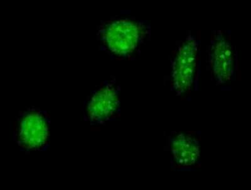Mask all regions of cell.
Masks as SVG:
<instances>
[{
  "instance_id": "cell-1",
  "label": "cell",
  "mask_w": 251,
  "mask_h": 190,
  "mask_svg": "<svg viewBox=\"0 0 251 190\" xmlns=\"http://www.w3.org/2000/svg\"><path fill=\"white\" fill-rule=\"evenodd\" d=\"M147 21L134 18L116 17L98 25L96 37L101 51L116 59L131 57L151 34Z\"/></svg>"
},
{
  "instance_id": "cell-2",
  "label": "cell",
  "mask_w": 251,
  "mask_h": 190,
  "mask_svg": "<svg viewBox=\"0 0 251 190\" xmlns=\"http://www.w3.org/2000/svg\"><path fill=\"white\" fill-rule=\"evenodd\" d=\"M50 124L44 109L32 107L20 111L13 125V140L25 153L46 151L50 145Z\"/></svg>"
},
{
  "instance_id": "cell-3",
  "label": "cell",
  "mask_w": 251,
  "mask_h": 190,
  "mask_svg": "<svg viewBox=\"0 0 251 190\" xmlns=\"http://www.w3.org/2000/svg\"><path fill=\"white\" fill-rule=\"evenodd\" d=\"M121 89L114 80H105L87 96L83 106V117L91 126L111 121L121 113Z\"/></svg>"
},
{
  "instance_id": "cell-4",
  "label": "cell",
  "mask_w": 251,
  "mask_h": 190,
  "mask_svg": "<svg viewBox=\"0 0 251 190\" xmlns=\"http://www.w3.org/2000/svg\"><path fill=\"white\" fill-rule=\"evenodd\" d=\"M200 42L188 35L181 42L171 62L172 89L178 96L191 90L196 77Z\"/></svg>"
},
{
  "instance_id": "cell-5",
  "label": "cell",
  "mask_w": 251,
  "mask_h": 190,
  "mask_svg": "<svg viewBox=\"0 0 251 190\" xmlns=\"http://www.w3.org/2000/svg\"><path fill=\"white\" fill-rule=\"evenodd\" d=\"M209 61L217 84H225L234 75V57L231 44L222 31H215L210 41Z\"/></svg>"
},
{
  "instance_id": "cell-6",
  "label": "cell",
  "mask_w": 251,
  "mask_h": 190,
  "mask_svg": "<svg viewBox=\"0 0 251 190\" xmlns=\"http://www.w3.org/2000/svg\"><path fill=\"white\" fill-rule=\"evenodd\" d=\"M170 150L174 162L183 168L194 166L200 160V142L188 134L180 133L173 137Z\"/></svg>"
}]
</instances>
